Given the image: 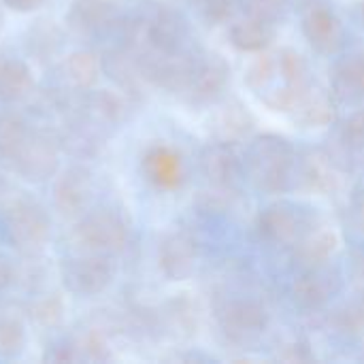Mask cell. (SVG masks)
<instances>
[{"mask_svg":"<svg viewBox=\"0 0 364 364\" xmlns=\"http://www.w3.org/2000/svg\"><path fill=\"white\" fill-rule=\"evenodd\" d=\"M243 168L254 186L267 194H284L294 183L296 151L292 143L279 134H260L250 141Z\"/></svg>","mask_w":364,"mask_h":364,"instance_id":"obj_1","label":"cell"},{"mask_svg":"<svg viewBox=\"0 0 364 364\" xmlns=\"http://www.w3.org/2000/svg\"><path fill=\"white\" fill-rule=\"evenodd\" d=\"M51 228L53 222L47 207L30 194L11 196L0 209V230L19 254L34 256L43 252L51 239Z\"/></svg>","mask_w":364,"mask_h":364,"instance_id":"obj_2","label":"cell"},{"mask_svg":"<svg viewBox=\"0 0 364 364\" xmlns=\"http://www.w3.org/2000/svg\"><path fill=\"white\" fill-rule=\"evenodd\" d=\"M70 241L79 252L117 256L130 241V226L117 209L92 207L79 220H75Z\"/></svg>","mask_w":364,"mask_h":364,"instance_id":"obj_3","label":"cell"},{"mask_svg":"<svg viewBox=\"0 0 364 364\" xmlns=\"http://www.w3.org/2000/svg\"><path fill=\"white\" fill-rule=\"evenodd\" d=\"M58 277L68 294L77 299H96L113 286L117 277V262L115 256L109 254L77 250V254L60 260Z\"/></svg>","mask_w":364,"mask_h":364,"instance_id":"obj_4","label":"cell"},{"mask_svg":"<svg viewBox=\"0 0 364 364\" xmlns=\"http://www.w3.org/2000/svg\"><path fill=\"white\" fill-rule=\"evenodd\" d=\"M136 47L151 49L164 55H183L192 53V28L186 15L168 4H158L147 17L141 19V34Z\"/></svg>","mask_w":364,"mask_h":364,"instance_id":"obj_5","label":"cell"},{"mask_svg":"<svg viewBox=\"0 0 364 364\" xmlns=\"http://www.w3.org/2000/svg\"><path fill=\"white\" fill-rule=\"evenodd\" d=\"M124 15H119L115 0H73L66 11V28L81 41H115L124 28Z\"/></svg>","mask_w":364,"mask_h":364,"instance_id":"obj_6","label":"cell"},{"mask_svg":"<svg viewBox=\"0 0 364 364\" xmlns=\"http://www.w3.org/2000/svg\"><path fill=\"white\" fill-rule=\"evenodd\" d=\"M62 139L51 128H34L11 162V168L28 183H45L60 171Z\"/></svg>","mask_w":364,"mask_h":364,"instance_id":"obj_7","label":"cell"},{"mask_svg":"<svg viewBox=\"0 0 364 364\" xmlns=\"http://www.w3.org/2000/svg\"><path fill=\"white\" fill-rule=\"evenodd\" d=\"M96 194V179L87 164L73 162L60 168L51 186V207L53 211L68 222L79 220L85 211L92 209Z\"/></svg>","mask_w":364,"mask_h":364,"instance_id":"obj_8","label":"cell"},{"mask_svg":"<svg viewBox=\"0 0 364 364\" xmlns=\"http://www.w3.org/2000/svg\"><path fill=\"white\" fill-rule=\"evenodd\" d=\"M314 228V211L290 200H277L264 207L256 218L258 237L269 245L292 247Z\"/></svg>","mask_w":364,"mask_h":364,"instance_id":"obj_9","label":"cell"},{"mask_svg":"<svg viewBox=\"0 0 364 364\" xmlns=\"http://www.w3.org/2000/svg\"><path fill=\"white\" fill-rule=\"evenodd\" d=\"M220 328L235 341H252L260 337L271 322L267 307L254 299H228L215 309Z\"/></svg>","mask_w":364,"mask_h":364,"instance_id":"obj_10","label":"cell"},{"mask_svg":"<svg viewBox=\"0 0 364 364\" xmlns=\"http://www.w3.org/2000/svg\"><path fill=\"white\" fill-rule=\"evenodd\" d=\"M230 81V66L218 53H198L190 83L183 92L190 105L203 107L215 102Z\"/></svg>","mask_w":364,"mask_h":364,"instance_id":"obj_11","label":"cell"},{"mask_svg":"<svg viewBox=\"0 0 364 364\" xmlns=\"http://www.w3.org/2000/svg\"><path fill=\"white\" fill-rule=\"evenodd\" d=\"M198 241L188 230H171L158 243V269L168 282H186L198 264Z\"/></svg>","mask_w":364,"mask_h":364,"instance_id":"obj_12","label":"cell"},{"mask_svg":"<svg viewBox=\"0 0 364 364\" xmlns=\"http://www.w3.org/2000/svg\"><path fill=\"white\" fill-rule=\"evenodd\" d=\"M301 30L309 47L322 55H333L343 47L346 30L333 9L322 2H311L301 15Z\"/></svg>","mask_w":364,"mask_h":364,"instance_id":"obj_13","label":"cell"},{"mask_svg":"<svg viewBox=\"0 0 364 364\" xmlns=\"http://www.w3.org/2000/svg\"><path fill=\"white\" fill-rule=\"evenodd\" d=\"M341 290V273L335 267L322 264L305 269L292 284V301L303 311H318L326 307Z\"/></svg>","mask_w":364,"mask_h":364,"instance_id":"obj_14","label":"cell"},{"mask_svg":"<svg viewBox=\"0 0 364 364\" xmlns=\"http://www.w3.org/2000/svg\"><path fill=\"white\" fill-rule=\"evenodd\" d=\"M198 166L213 190H230L245 173L243 158L230 141L207 143L198 156Z\"/></svg>","mask_w":364,"mask_h":364,"instance_id":"obj_15","label":"cell"},{"mask_svg":"<svg viewBox=\"0 0 364 364\" xmlns=\"http://www.w3.org/2000/svg\"><path fill=\"white\" fill-rule=\"evenodd\" d=\"M141 171H143V177L156 190H162V192H173L181 188L183 177H186L181 154L166 143H156L145 149L141 158Z\"/></svg>","mask_w":364,"mask_h":364,"instance_id":"obj_16","label":"cell"},{"mask_svg":"<svg viewBox=\"0 0 364 364\" xmlns=\"http://www.w3.org/2000/svg\"><path fill=\"white\" fill-rule=\"evenodd\" d=\"M333 96L346 105H364V51L350 53L335 64Z\"/></svg>","mask_w":364,"mask_h":364,"instance_id":"obj_17","label":"cell"},{"mask_svg":"<svg viewBox=\"0 0 364 364\" xmlns=\"http://www.w3.org/2000/svg\"><path fill=\"white\" fill-rule=\"evenodd\" d=\"M339 247V237L331 228H314L292 245V260L296 267L314 269L326 264Z\"/></svg>","mask_w":364,"mask_h":364,"instance_id":"obj_18","label":"cell"},{"mask_svg":"<svg viewBox=\"0 0 364 364\" xmlns=\"http://www.w3.org/2000/svg\"><path fill=\"white\" fill-rule=\"evenodd\" d=\"M275 36H277L275 21L252 17V15L235 21L228 28V41L241 53H262L271 47Z\"/></svg>","mask_w":364,"mask_h":364,"instance_id":"obj_19","label":"cell"},{"mask_svg":"<svg viewBox=\"0 0 364 364\" xmlns=\"http://www.w3.org/2000/svg\"><path fill=\"white\" fill-rule=\"evenodd\" d=\"M34 70L21 58H4L0 64V105L13 107L34 92Z\"/></svg>","mask_w":364,"mask_h":364,"instance_id":"obj_20","label":"cell"},{"mask_svg":"<svg viewBox=\"0 0 364 364\" xmlns=\"http://www.w3.org/2000/svg\"><path fill=\"white\" fill-rule=\"evenodd\" d=\"M85 113L100 126L117 128L130 117V102L124 92L115 90H90L85 92Z\"/></svg>","mask_w":364,"mask_h":364,"instance_id":"obj_21","label":"cell"},{"mask_svg":"<svg viewBox=\"0 0 364 364\" xmlns=\"http://www.w3.org/2000/svg\"><path fill=\"white\" fill-rule=\"evenodd\" d=\"M62 73L75 92H90L100 83L102 73V55L94 49H77L70 51L62 62Z\"/></svg>","mask_w":364,"mask_h":364,"instance_id":"obj_22","label":"cell"},{"mask_svg":"<svg viewBox=\"0 0 364 364\" xmlns=\"http://www.w3.org/2000/svg\"><path fill=\"white\" fill-rule=\"evenodd\" d=\"M102 73L124 92L126 96H141V73L134 55L124 47H111L102 53Z\"/></svg>","mask_w":364,"mask_h":364,"instance_id":"obj_23","label":"cell"},{"mask_svg":"<svg viewBox=\"0 0 364 364\" xmlns=\"http://www.w3.org/2000/svg\"><path fill=\"white\" fill-rule=\"evenodd\" d=\"M333 92H324L320 87H311L301 96L296 107L292 109V117L303 126V128H322L328 126L335 119V102H333Z\"/></svg>","mask_w":364,"mask_h":364,"instance_id":"obj_24","label":"cell"},{"mask_svg":"<svg viewBox=\"0 0 364 364\" xmlns=\"http://www.w3.org/2000/svg\"><path fill=\"white\" fill-rule=\"evenodd\" d=\"M32 132L30 122L15 109L0 111V160L11 164Z\"/></svg>","mask_w":364,"mask_h":364,"instance_id":"obj_25","label":"cell"},{"mask_svg":"<svg viewBox=\"0 0 364 364\" xmlns=\"http://www.w3.org/2000/svg\"><path fill=\"white\" fill-rule=\"evenodd\" d=\"M26 41V51L34 55L36 60H51L64 45V34L62 28L55 26L53 21H36L34 26L28 28Z\"/></svg>","mask_w":364,"mask_h":364,"instance_id":"obj_26","label":"cell"},{"mask_svg":"<svg viewBox=\"0 0 364 364\" xmlns=\"http://www.w3.org/2000/svg\"><path fill=\"white\" fill-rule=\"evenodd\" d=\"M28 346V326L21 316L2 311L0 314V358L13 360L23 354Z\"/></svg>","mask_w":364,"mask_h":364,"instance_id":"obj_27","label":"cell"},{"mask_svg":"<svg viewBox=\"0 0 364 364\" xmlns=\"http://www.w3.org/2000/svg\"><path fill=\"white\" fill-rule=\"evenodd\" d=\"M301 179L307 183V188L320 192H328L337 188V173L333 168V162L320 151H311L309 156L303 158Z\"/></svg>","mask_w":364,"mask_h":364,"instance_id":"obj_28","label":"cell"},{"mask_svg":"<svg viewBox=\"0 0 364 364\" xmlns=\"http://www.w3.org/2000/svg\"><path fill=\"white\" fill-rule=\"evenodd\" d=\"M30 318L43 326V328H53L62 322L64 318V303L58 294H45L41 299H34L30 305Z\"/></svg>","mask_w":364,"mask_h":364,"instance_id":"obj_29","label":"cell"},{"mask_svg":"<svg viewBox=\"0 0 364 364\" xmlns=\"http://www.w3.org/2000/svg\"><path fill=\"white\" fill-rule=\"evenodd\" d=\"M196 15L207 26H222L226 23L237 9V0H192Z\"/></svg>","mask_w":364,"mask_h":364,"instance_id":"obj_30","label":"cell"},{"mask_svg":"<svg viewBox=\"0 0 364 364\" xmlns=\"http://www.w3.org/2000/svg\"><path fill=\"white\" fill-rule=\"evenodd\" d=\"M79 352H81V358H87V360H109L111 358V350H109V343L105 339V335L100 331H90L81 343H79Z\"/></svg>","mask_w":364,"mask_h":364,"instance_id":"obj_31","label":"cell"},{"mask_svg":"<svg viewBox=\"0 0 364 364\" xmlns=\"http://www.w3.org/2000/svg\"><path fill=\"white\" fill-rule=\"evenodd\" d=\"M290 0H243V9L247 15L252 17H260V19H269V21H277Z\"/></svg>","mask_w":364,"mask_h":364,"instance_id":"obj_32","label":"cell"},{"mask_svg":"<svg viewBox=\"0 0 364 364\" xmlns=\"http://www.w3.org/2000/svg\"><path fill=\"white\" fill-rule=\"evenodd\" d=\"M341 141L350 149H364V109L352 113L343 128H341Z\"/></svg>","mask_w":364,"mask_h":364,"instance_id":"obj_33","label":"cell"},{"mask_svg":"<svg viewBox=\"0 0 364 364\" xmlns=\"http://www.w3.org/2000/svg\"><path fill=\"white\" fill-rule=\"evenodd\" d=\"M81 358L79 346L70 343V341H62L51 346V350H47V360L51 363H75Z\"/></svg>","mask_w":364,"mask_h":364,"instance_id":"obj_34","label":"cell"},{"mask_svg":"<svg viewBox=\"0 0 364 364\" xmlns=\"http://www.w3.org/2000/svg\"><path fill=\"white\" fill-rule=\"evenodd\" d=\"M15 282H17V269H15L13 260L9 256L0 254V292L15 286Z\"/></svg>","mask_w":364,"mask_h":364,"instance_id":"obj_35","label":"cell"},{"mask_svg":"<svg viewBox=\"0 0 364 364\" xmlns=\"http://www.w3.org/2000/svg\"><path fill=\"white\" fill-rule=\"evenodd\" d=\"M9 11L13 13H21V15H28V13H36L41 11L47 0H0Z\"/></svg>","mask_w":364,"mask_h":364,"instance_id":"obj_36","label":"cell"},{"mask_svg":"<svg viewBox=\"0 0 364 364\" xmlns=\"http://www.w3.org/2000/svg\"><path fill=\"white\" fill-rule=\"evenodd\" d=\"M352 205H354V211L360 220V224L364 226V190H356L354 196H352Z\"/></svg>","mask_w":364,"mask_h":364,"instance_id":"obj_37","label":"cell"},{"mask_svg":"<svg viewBox=\"0 0 364 364\" xmlns=\"http://www.w3.org/2000/svg\"><path fill=\"white\" fill-rule=\"evenodd\" d=\"M360 19H363V26H364V0L360 2Z\"/></svg>","mask_w":364,"mask_h":364,"instance_id":"obj_38","label":"cell"},{"mask_svg":"<svg viewBox=\"0 0 364 364\" xmlns=\"http://www.w3.org/2000/svg\"><path fill=\"white\" fill-rule=\"evenodd\" d=\"M4 58H6V55H4V53H2V51H0V64H2V62H4Z\"/></svg>","mask_w":364,"mask_h":364,"instance_id":"obj_39","label":"cell"}]
</instances>
